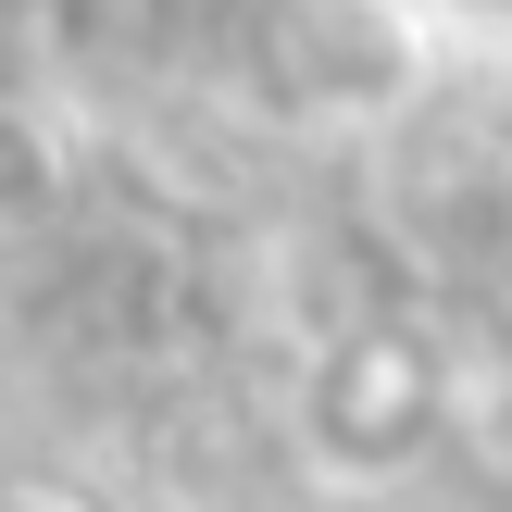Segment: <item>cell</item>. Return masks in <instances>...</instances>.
<instances>
[{
	"instance_id": "1",
	"label": "cell",
	"mask_w": 512,
	"mask_h": 512,
	"mask_svg": "<svg viewBox=\"0 0 512 512\" xmlns=\"http://www.w3.org/2000/svg\"><path fill=\"white\" fill-rule=\"evenodd\" d=\"M300 438H313L325 475L388 488V475H413L425 450L450 438V375L425 363L413 338H338L313 363V388H300Z\"/></svg>"
},
{
	"instance_id": "2",
	"label": "cell",
	"mask_w": 512,
	"mask_h": 512,
	"mask_svg": "<svg viewBox=\"0 0 512 512\" xmlns=\"http://www.w3.org/2000/svg\"><path fill=\"white\" fill-rule=\"evenodd\" d=\"M50 200H63V138H50L38 113H13V100H0V225L50 213Z\"/></svg>"
}]
</instances>
